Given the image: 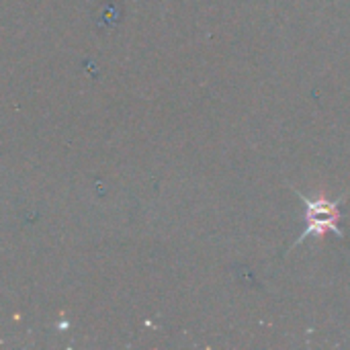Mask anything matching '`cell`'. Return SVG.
<instances>
[{
	"label": "cell",
	"instance_id": "cell-1",
	"mask_svg": "<svg viewBox=\"0 0 350 350\" xmlns=\"http://www.w3.org/2000/svg\"><path fill=\"white\" fill-rule=\"evenodd\" d=\"M308 219H310V228L306 230V234L301 236V240L310 238L312 232H316L318 236H322L326 230H332L336 234H340L338 230V207L334 203H326V201H308Z\"/></svg>",
	"mask_w": 350,
	"mask_h": 350
}]
</instances>
